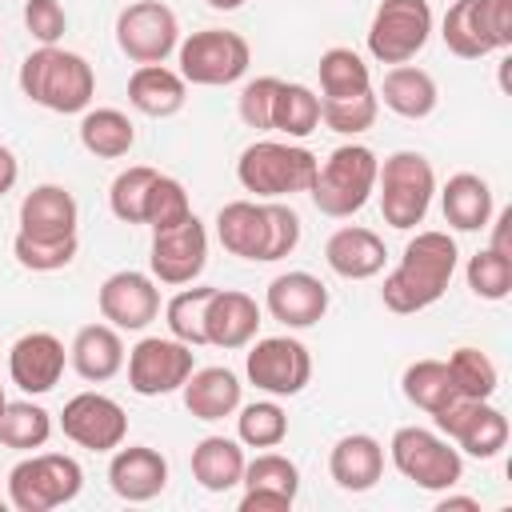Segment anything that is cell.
<instances>
[{"label": "cell", "mask_w": 512, "mask_h": 512, "mask_svg": "<svg viewBox=\"0 0 512 512\" xmlns=\"http://www.w3.org/2000/svg\"><path fill=\"white\" fill-rule=\"evenodd\" d=\"M176 56H180L184 84H200V88L232 84L252 64L248 40L240 32H228V28H200V32H192L188 40L176 44Z\"/></svg>", "instance_id": "9c48e42d"}, {"label": "cell", "mask_w": 512, "mask_h": 512, "mask_svg": "<svg viewBox=\"0 0 512 512\" xmlns=\"http://www.w3.org/2000/svg\"><path fill=\"white\" fill-rule=\"evenodd\" d=\"M320 128V96L308 84H284L276 92L272 108V132H284L288 140H304Z\"/></svg>", "instance_id": "e575fe53"}, {"label": "cell", "mask_w": 512, "mask_h": 512, "mask_svg": "<svg viewBox=\"0 0 512 512\" xmlns=\"http://www.w3.org/2000/svg\"><path fill=\"white\" fill-rule=\"evenodd\" d=\"M380 96H384V108H392V112L404 116V120H424V116H432L436 104H440L436 80H432L424 68H412V64H392V68L384 72Z\"/></svg>", "instance_id": "f1b7e54d"}, {"label": "cell", "mask_w": 512, "mask_h": 512, "mask_svg": "<svg viewBox=\"0 0 512 512\" xmlns=\"http://www.w3.org/2000/svg\"><path fill=\"white\" fill-rule=\"evenodd\" d=\"M436 508H440V512H456V508H460V512H476L480 504H476L472 496H440V504H436Z\"/></svg>", "instance_id": "f5cc1de1"}, {"label": "cell", "mask_w": 512, "mask_h": 512, "mask_svg": "<svg viewBox=\"0 0 512 512\" xmlns=\"http://www.w3.org/2000/svg\"><path fill=\"white\" fill-rule=\"evenodd\" d=\"M316 72H320L324 100L328 96H356V92H368L372 88V72H368V64L352 48H328L320 56Z\"/></svg>", "instance_id": "d590c367"}, {"label": "cell", "mask_w": 512, "mask_h": 512, "mask_svg": "<svg viewBox=\"0 0 512 512\" xmlns=\"http://www.w3.org/2000/svg\"><path fill=\"white\" fill-rule=\"evenodd\" d=\"M328 472H332L336 488H344V492H368V488H376L380 476H384V448H380V440L368 436V432L340 436L332 444Z\"/></svg>", "instance_id": "cb8c5ba5"}, {"label": "cell", "mask_w": 512, "mask_h": 512, "mask_svg": "<svg viewBox=\"0 0 512 512\" xmlns=\"http://www.w3.org/2000/svg\"><path fill=\"white\" fill-rule=\"evenodd\" d=\"M404 396H408V404H416V408H424L428 416H436V412H444L460 392H456V384H452V372H448V364L444 360H416V364H408L404 368Z\"/></svg>", "instance_id": "d6a6232c"}, {"label": "cell", "mask_w": 512, "mask_h": 512, "mask_svg": "<svg viewBox=\"0 0 512 512\" xmlns=\"http://www.w3.org/2000/svg\"><path fill=\"white\" fill-rule=\"evenodd\" d=\"M236 436H240V444H248V448H276V444H284V436H288V416H284V408H280L276 400H256V404L240 408V416H236Z\"/></svg>", "instance_id": "60d3db41"}, {"label": "cell", "mask_w": 512, "mask_h": 512, "mask_svg": "<svg viewBox=\"0 0 512 512\" xmlns=\"http://www.w3.org/2000/svg\"><path fill=\"white\" fill-rule=\"evenodd\" d=\"M488 248L512 260V208H500L496 212V220H492V244Z\"/></svg>", "instance_id": "f907efd6"}, {"label": "cell", "mask_w": 512, "mask_h": 512, "mask_svg": "<svg viewBox=\"0 0 512 512\" xmlns=\"http://www.w3.org/2000/svg\"><path fill=\"white\" fill-rule=\"evenodd\" d=\"M76 196L64 184H40L20 200V232L36 240H64L76 236Z\"/></svg>", "instance_id": "44dd1931"}, {"label": "cell", "mask_w": 512, "mask_h": 512, "mask_svg": "<svg viewBox=\"0 0 512 512\" xmlns=\"http://www.w3.org/2000/svg\"><path fill=\"white\" fill-rule=\"evenodd\" d=\"M76 252H80V240H76V236H64V240H36V236L16 232V240H12V256H16V264L28 268V272H60V268H68V264L76 260Z\"/></svg>", "instance_id": "ee69618b"}, {"label": "cell", "mask_w": 512, "mask_h": 512, "mask_svg": "<svg viewBox=\"0 0 512 512\" xmlns=\"http://www.w3.org/2000/svg\"><path fill=\"white\" fill-rule=\"evenodd\" d=\"M192 216V204H188V192L176 176H156L152 188H148V204H144V224L152 232H164V228H176Z\"/></svg>", "instance_id": "7bdbcfd3"}, {"label": "cell", "mask_w": 512, "mask_h": 512, "mask_svg": "<svg viewBox=\"0 0 512 512\" xmlns=\"http://www.w3.org/2000/svg\"><path fill=\"white\" fill-rule=\"evenodd\" d=\"M80 144L96 160H120L136 144V124L120 108H88L80 120Z\"/></svg>", "instance_id": "1f68e13d"}, {"label": "cell", "mask_w": 512, "mask_h": 512, "mask_svg": "<svg viewBox=\"0 0 512 512\" xmlns=\"http://www.w3.org/2000/svg\"><path fill=\"white\" fill-rule=\"evenodd\" d=\"M376 112H380V96L368 88V92H356V96H328L320 100V120L340 132V136H360L376 124Z\"/></svg>", "instance_id": "f35d334b"}, {"label": "cell", "mask_w": 512, "mask_h": 512, "mask_svg": "<svg viewBox=\"0 0 512 512\" xmlns=\"http://www.w3.org/2000/svg\"><path fill=\"white\" fill-rule=\"evenodd\" d=\"M152 276L160 284H192L208 264V232L196 216H188L176 228L152 232Z\"/></svg>", "instance_id": "2e32d148"}, {"label": "cell", "mask_w": 512, "mask_h": 512, "mask_svg": "<svg viewBox=\"0 0 512 512\" xmlns=\"http://www.w3.org/2000/svg\"><path fill=\"white\" fill-rule=\"evenodd\" d=\"M24 28L32 32L36 44H56L68 32V16L60 0H28L24 4Z\"/></svg>", "instance_id": "c3c4849f"}, {"label": "cell", "mask_w": 512, "mask_h": 512, "mask_svg": "<svg viewBox=\"0 0 512 512\" xmlns=\"http://www.w3.org/2000/svg\"><path fill=\"white\" fill-rule=\"evenodd\" d=\"M264 232H268V220H264V204L256 200H232L216 212V236L240 260L264 256Z\"/></svg>", "instance_id": "f546056e"}, {"label": "cell", "mask_w": 512, "mask_h": 512, "mask_svg": "<svg viewBox=\"0 0 512 512\" xmlns=\"http://www.w3.org/2000/svg\"><path fill=\"white\" fill-rule=\"evenodd\" d=\"M156 176H160V172L148 168V164L124 168V172L112 180V188H108V208H112V216L124 220V224H144V204H148V188H152Z\"/></svg>", "instance_id": "ab89813d"}, {"label": "cell", "mask_w": 512, "mask_h": 512, "mask_svg": "<svg viewBox=\"0 0 512 512\" xmlns=\"http://www.w3.org/2000/svg\"><path fill=\"white\" fill-rule=\"evenodd\" d=\"M324 260L336 276L344 280H372L376 272H384V260H388V248L384 240L372 232V228H360V224H348V228H336L324 244Z\"/></svg>", "instance_id": "603a6c76"}, {"label": "cell", "mask_w": 512, "mask_h": 512, "mask_svg": "<svg viewBox=\"0 0 512 512\" xmlns=\"http://www.w3.org/2000/svg\"><path fill=\"white\" fill-rule=\"evenodd\" d=\"M4 404H8V400H4V384H0V408H4Z\"/></svg>", "instance_id": "11a10c76"}, {"label": "cell", "mask_w": 512, "mask_h": 512, "mask_svg": "<svg viewBox=\"0 0 512 512\" xmlns=\"http://www.w3.org/2000/svg\"><path fill=\"white\" fill-rule=\"evenodd\" d=\"M52 436V416L32 400H8L0 408V444L12 452L44 448Z\"/></svg>", "instance_id": "836d02e7"}, {"label": "cell", "mask_w": 512, "mask_h": 512, "mask_svg": "<svg viewBox=\"0 0 512 512\" xmlns=\"http://www.w3.org/2000/svg\"><path fill=\"white\" fill-rule=\"evenodd\" d=\"M20 92L48 112H84L96 96V72L80 52L40 44L20 64Z\"/></svg>", "instance_id": "7a4b0ae2"}, {"label": "cell", "mask_w": 512, "mask_h": 512, "mask_svg": "<svg viewBox=\"0 0 512 512\" xmlns=\"http://www.w3.org/2000/svg\"><path fill=\"white\" fill-rule=\"evenodd\" d=\"M240 484L252 488V492H276V496L296 500V492H300V468L288 456H280V452H260L256 460H244Z\"/></svg>", "instance_id": "b9f144b4"}, {"label": "cell", "mask_w": 512, "mask_h": 512, "mask_svg": "<svg viewBox=\"0 0 512 512\" xmlns=\"http://www.w3.org/2000/svg\"><path fill=\"white\" fill-rule=\"evenodd\" d=\"M244 372L268 396H300L312 380V356L292 336H264L252 344Z\"/></svg>", "instance_id": "4fadbf2b"}, {"label": "cell", "mask_w": 512, "mask_h": 512, "mask_svg": "<svg viewBox=\"0 0 512 512\" xmlns=\"http://www.w3.org/2000/svg\"><path fill=\"white\" fill-rule=\"evenodd\" d=\"M16 180H20V160L8 144H0V196H8L16 188Z\"/></svg>", "instance_id": "816d5d0a"}, {"label": "cell", "mask_w": 512, "mask_h": 512, "mask_svg": "<svg viewBox=\"0 0 512 512\" xmlns=\"http://www.w3.org/2000/svg\"><path fill=\"white\" fill-rule=\"evenodd\" d=\"M192 476L204 492H232L244 476V448L228 436H204L192 448Z\"/></svg>", "instance_id": "4dcf8cb0"}, {"label": "cell", "mask_w": 512, "mask_h": 512, "mask_svg": "<svg viewBox=\"0 0 512 512\" xmlns=\"http://www.w3.org/2000/svg\"><path fill=\"white\" fill-rule=\"evenodd\" d=\"M188 100V84L180 72L164 68V64H140L132 76H128V104L144 116H176Z\"/></svg>", "instance_id": "4316f807"}, {"label": "cell", "mask_w": 512, "mask_h": 512, "mask_svg": "<svg viewBox=\"0 0 512 512\" xmlns=\"http://www.w3.org/2000/svg\"><path fill=\"white\" fill-rule=\"evenodd\" d=\"M456 256L460 252H456V240L448 232H436V228L416 232L404 244L400 264L384 276V288H380L384 308L396 316H412V312L432 308L452 284Z\"/></svg>", "instance_id": "6da1fadb"}, {"label": "cell", "mask_w": 512, "mask_h": 512, "mask_svg": "<svg viewBox=\"0 0 512 512\" xmlns=\"http://www.w3.org/2000/svg\"><path fill=\"white\" fill-rule=\"evenodd\" d=\"M96 304H100V316H104L112 328H120V332H140V328H148V324L160 316V288H156L152 276L124 268V272H112V276L100 284Z\"/></svg>", "instance_id": "e0dca14e"}, {"label": "cell", "mask_w": 512, "mask_h": 512, "mask_svg": "<svg viewBox=\"0 0 512 512\" xmlns=\"http://www.w3.org/2000/svg\"><path fill=\"white\" fill-rule=\"evenodd\" d=\"M60 428L72 444L88 452H112L128 436V416L104 392H76L60 412Z\"/></svg>", "instance_id": "9a60e30c"}, {"label": "cell", "mask_w": 512, "mask_h": 512, "mask_svg": "<svg viewBox=\"0 0 512 512\" xmlns=\"http://www.w3.org/2000/svg\"><path fill=\"white\" fill-rule=\"evenodd\" d=\"M376 152L364 148V144H340L320 168H316V180L308 188L312 204L332 216V220H344L352 212H360L368 204V196L376 192Z\"/></svg>", "instance_id": "277c9868"}, {"label": "cell", "mask_w": 512, "mask_h": 512, "mask_svg": "<svg viewBox=\"0 0 512 512\" xmlns=\"http://www.w3.org/2000/svg\"><path fill=\"white\" fill-rule=\"evenodd\" d=\"M64 344L52 332H24L12 348H8V376L20 392L28 396H44L60 384L64 376Z\"/></svg>", "instance_id": "ac0fdd59"}, {"label": "cell", "mask_w": 512, "mask_h": 512, "mask_svg": "<svg viewBox=\"0 0 512 512\" xmlns=\"http://www.w3.org/2000/svg\"><path fill=\"white\" fill-rule=\"evenodd\" d=\"M436 428L468 456L476 460H492L500 456V448L508 444V416L500 408H492L488 400H468V396H456L444 412L432 416Z\"/></svg>", "instance_id": "5bb4252c"}, {"label": "cell", "mask_w": 512, "mask_h": 512, "mask_svg": "<svg viewBox=\"0 0 512 512\" xmlns=\"http://www.w3.org/2000/svg\"><path fill=\"white\" fill-rule=\"evenodd\" d=\"M296 500H288V496H276V492H252V488H244V496H240V512H288Z\"/></svg>", "instance_id": "681fc988"}, {"label": "cell", "mask_w": 512, "mask_h": 512, "mask_svg": "<svg viewBox=\"0 0 512 512\" xmlns=\"http://www.w3.org/2000/svg\"><path fill=\"white\" fill-rule=\"evenodd\" d=\"M432 36L428 0H380L368 24V52L380 64H408Z\"/></svg>", "instance_id": "30bf717a"}, {"label": "cell", "mask_w": 512, "mask_h": 512, "mask_svg": "<svg viewBox=\"0 0 512 512\" xmlns=\"http://www.w3.org/2000/svg\"><path fill=\"white\" fill-rule=\"evenodd\" d=\"M108 484L128 504H148L168 488V460L148 444L112 448L108 460Z\"/></svg>", "instance_id": "d6986e66"}, {"label": "cell", "mask_w": 512, "mask_h": 512, "mask_svg": "<svg viewBox=\"0 0 512 512\" xmlns=\"http://www.w3.org/2000/svg\"><path fill=\"white\" fill-rule=\"evenodd\" d=\"M464 276L480 300H504L512 292V260L492 252V248H480L476 256H468Z\"/></svg>", "instance_id": "f6af8a7d"}, {"label": "cell", "mask_w": 512, "mask_h": 512, "mask_svg": "<svg viewBox=\"0 0 512 512\" xmlns=\"http://www.w3.org/2000/svg\"><path fill=\"white\" fill-rule=\"evenodd\" d=\"M0 508H4V504H0Z\"/></svg>", "instance_id": "9f6ffc18"}, {"label": "cell", "mask_w": 512, "mask_h": 512, "mask_svg": "<svg viewBox=\"0 0 512 512\" xmlns=\"http://www.w3.org/2000/svg\"><path fill=\"white\" fill-rule=\"evenodd\" d=\"M184 396V408L196 416V420H224L240 408V380L232 368H192V376L184 380L180 388Z\"/></svg>", "instance_id": "484cf974"}, {"label": "cell", "mask_w": 512, "mask_h": 512, "mask_svg": "<svg viewBox=\"0 0 512 512\" xmlns=\"http://www.w3.org/2000/svg\"><path fill=\"white\" fill-rule=\"evenodd\" d=\"M264 220H268V232H264V256H260V264H272V260L292 256L296 244H300V216L288 204L268 200L264 204Z\"/></svg>", "instance_id": "bcb514c9"}, {"label": "cell", "mask_w": 512, "mask_h": 512, "mask_svg": "<svg viewBox=\"0 0 512 512\" xmlns=\"http://www.w3.org/2000/svg\"><path fill=\"white\" fill-rule=\"evenodd\" d=\"M256 328H260V308H256V300L248 292H240V288H216L212 292L208 312H204V336H208V344L232 352V348L252 344Z\"/></svg>", "instance_id": "7402d4cb"}, {"label": "cell", "mask_w": 512, "mask_h": 512, "mask_svg": "<svg viewBox=\"0 0 512 512\" xmlns=\"http://www.w3.org/2000/svg\"><path fill=\"white\" fill-rule=\"evenodd\" d=\"M84 488V472L64 452H36L8 472V500L20 512H52L76 500Z\"/></svg>", "instance_id": "8992f818"}, {"label": "cell", "mask_w": 512, "mask_h": 512, "mask_svg": "<svg viewBox=\"0 0 512 512\" xmlns=\"http://www.w3.org/2000/svg\"><path fill=\"white\" fill-rule=\"evenodd\" d=\"M212 284H200V288H184V292H176L172 300H168V308H164V320H168V332L176 336V340H184L188 348H200V344H208V336H204V312H208V300H212Z\"/></svg>", "instance_id": "74e56055"}, {"label": "cell", "mask_w": 512, "mask_h": 512, "mask_svg": "<svg viewBox=\"0 0 512 512\" xmlns=\"http://www.w3.org/2000/svg\"><path fill=\"white\" fill-rule=\"evenodd\" d=\"M440 36L460 60L504 52L512 48V0H456L444 12Z\"/></svg>", "instance_id": "52a82bcc"}, {"label": "cell", "mask_w": 512, "mask_h": 512, "mask_svg": "<svg viewBox=\"0 0 512 512\" xmlns=\"http://www.w3.org/2000/svg\"><path fill=\"white\" fill-rule=\"evenodd\" d=\"M72 368L88 380V384H104L124 368V340L120 328L112 324H84L68 348Z\"/></svg>", "instance_id": "d4e9b609"}, {"label": "cell", "mask_w": 512, "mask_h": 512, "mask_svg": "<svg viewBox=\"0 0 512 512\" xmlns=\"http://www.w3.org/2000/svg\"><path fill=\"white\" fill-rule=\"evenodd\" d=\"M264 304L284 328H312L328 312V288L312 272H280L268 284Z\"/></svg>", "instance_id": "ffe728a7"}, {"label": "cell", "mask_w": 512, "mask_h": 512, "mask_svg": "<svg viewBox=\"0 0 512 512\" xmlns=\"http://www.w3.org/2000/svg\"><path fill=\"white\" fill-rule=\"evenodd\" d=\"M196 368V352L176 336H144L128 352V388L136 396H168L184 388Z\"/></svg>", "instance_id": "7c38bea8"}, {"label": "cell", "mask_w": 512, "mask_h": 512, "mask_svg": "<svg viewBox=\"0 0 512 512\" xmlns=\"http://www.w3.org/2000/svg\"><path fill=\"white\" fill-rule=\"evenodd\" d=\"M440 208L456 232H480L492 220V188L476 172H456L440 192Z\"/></svg>", "instance_id": "83f0119b"}, {"label": "cell", "mask_w": 512, "mask_h": 512, "mask_svg": "<svg viewBox=\"0 0 512 512\" xmlns=\"http://www.w3.org/2000/svg\"><path fill=\"white\" fill-rule=\"evenodd\" d=\"M208 8H216V12H232V8H240L244 0H204Z\"/></svg>", "instance_id": "db71d44e"}, {"label": "cell", "mask_w": 512, "mask_h": 512, "mask_svg": "<svg viewBox=\"0 0 512 512\" xmlns=\"http://www.w3.org/2000/svg\"><path fill=\"white\" fill-rule=\"evenodd\" d=\"M276 92H280V80L276 76H256L244 84L240 92V120L256 132H272V108H276Z\"/></svg>", "instance_id": "7dc6e473"}, {"label": "cell", "mask_w": 512, "mask_h": 512, "mask_svg": "<svg viewBox=\"0 0 512 512\" xmlns=\"http://www.w3.org/2000/svg\"><path fill=\"white\" fill-rule=\"evenodd\" d=\"M116 44L136 64H164L180 44L176 12L164 0H136L116 16Z\"/></svg>", "instance_id": "8fae6325"}, {"label": "cell", "mask_w": 512, "mask_h": 512, "mask_svg": "<svg viewBox=\"0 0 512 512\" xmlns=\"http://www.w3.org/2000/svg\"><path fill=\"white\" fill-rule=\"evenodd\" d=\"M320 160L288 140H256L236 160V180L244 192H256L264 200H280L292 192H308L316 180Z\"/></svg>", "instance_id": "3957f363"}, {"label": "cell", "mask_w": 512, "mask_h": 512, "mask_svg": "<svg viewBox=\"0 0 512 512\" xmlns=\"http://www.w3.org/2000/svg\"><path fill=\"white\" fill-rule=\"evenodd\" d=\"M376 188H380L384 224L408 232V228L424 224V216H428V204L436 192V172H432L428 156H420V152H392L376 168Z\"/></svg>", "instance_id": "5b68a950"}, {"label": "cell", "mask_w": 512, "mask_h": 512, "mask_svg": "<svg viewBox=\"0 0 512 512\" xmlns=\"http://www.w3.org/2000/svg\"><path fill=\"white\" fill-rule=\"evenodd\" d=\"M444 364H448L452 384H456L460 396H468V400H492L496 396L500 372H496V364H492L488 352H480V348H456Z\"/></svg>", "instance_id": "8d00e7d4"}, {"label": "cell", "mask_w": 512, "mask_h": 512, "mask_svg": "<svg viewBox=\"0 0 512 512\" xmlns=\"http://www.w3.org/2000/svg\"><path fill=\"white\" fill-rule=\"evenodd\" d=\"M388 456H392L396 472L404 480H412L416 488H424V492H448L464 476L460 448H452L444 436H436L428 428H416V424L392 432Z\"/></svg>", "instance_id": "ba28073f"}]
</instances>
